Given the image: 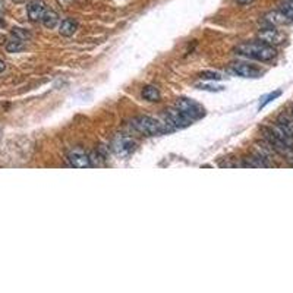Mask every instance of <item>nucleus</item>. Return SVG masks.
Segmentation results:
<instances>
[{
	"instance_id": "nucleus-18",
	"label": "nucleus",
	"mask_w": 293,
	"mask_h": 293,
	"mask_svg": "<svg viewBox=\"0 0 293 293\" xmlns=\"http://www.w3.org/2000/svg\"><path fill=\"white\" fill-rule=\"evenodd\" d=\"M12 37H16V38L25 41L27 38H30V34L25 30H22V28H13L12 30Z\"/></svg>"
},
{
	"instance_id": "nucleus-20",
	"label": "nucleus",
	"mask_w": 293,
	"mask_h": 293,
	"mask_svg": "<svg viewBox=\"0 0 293 293\" xmlns=\"http://www.w3.org/2000/svg\"><path fill=\"white\" fill-rule=\"evenodd\" d=\"M279 95H280V91H276V92H273V94H270V95H268V97H267V99H265V100H264L263 103H261L260 109H261V107H264L265 104H268V103H270V101H271V100H274L276 97H279Z\"/></svg>"
},
{
	"instance_id": "nucleus-15",
	"label": "nucleus",
	"mask_w": 293,
	"mask_h": 293,
	"mask_svg": "<svg viewBox=\"0 0 293 293\" xmlns=\"http://www.w3.org/2000/svg\"><path fill=\"white\" fill-rule=\"evenodd\" d=\"M24 47H25L24 40L16 38V37H12V38L6 43V50L9 51V53H18V51L22 50Z\"/></svg>"
},
{
	"instance_id": "nucleus-16",
	"label": "nucleus",
	"mask_w": 293,
	"mask_h": 293,
	"mask_svg": "<svg viewBox=\"0 0 293 293\" xmlns=\"http://www.w3.org/2000/svg\"><path fill=\"white\" fill-rule=\"evenodd\" d=\"M200 78H201V80H207V81H220L224 76H223L220 72L204 71L200 73Z\"/></svg>"
},
{
	"instance_id": "nucleus-17",
	"label": "nucleus",
	"mask_w": 293,
	"mask_h": 293,
	"mask_svg": "<svg viewBox=\"0 0 293 293\" xmlns=\"http://www.w3.org/2000/svg\"><path fill=\"white\" fill-rule=\"evenodd\" d=\"M280 10L283 12L284 15L287 16V19L290 21V24L293 22V2L292 0H286L282 3V6H280Z\"/></svg>"
},
{
	"instance_id": "nucleus-21",
	"label": "nucleus",
	"mask_w": 293,
	"mask_h": 293,
	"mask_svg": "<svg viewBox=\"0 0 293 293\" xmlns=\"http://www.w3.org/2000/svg\"><path fill=\"white\" fill-rule=\"evenodd\" d=\"M236 2H238L239 5H243V6H245V5H249V3H252L253 0H236Z\"/></svg>"
},
{
	"instance_id": "nucleus-2",
	"label": "nucleus",
	"mask_w": 293,
	"mask_h": 293,
	"mask_svg": "<svg viewBox=\"0 0 293 293\" xmlns=\"http://www.w3.org/2000/svg\"><path fill=\"white\" fill-rule=\"evenodd\" d=\"M132 126L136 129L138 132H141L144 135H148V136H155V135H164L167 132L174 131V128H172L169 123H162L160 121L150 118V116H140V118H135L132 121Z\"/></svg>"
},
{
	"instance_id": "nucleus-11",
	"label": "nucleus",
	"mask_w": 293,
	"mask_h": 293,
	"mask_svg": "<svg viewBox=\"0 0 293 293\" xmlns=\"http://www.w3.org/2000/svg\"><path fill=\"white\" fill-rule=\"evenodd\" d=\"M44 12H46V8H44V5H43L41 2H31L30 5H28V8H27L28 18H30L31 21H34V22L41 21Z\"/></svg>"
},
{
	"instance_id": "nucleus-6",
	"label": "nucleus",
	"mask_w": 293,
	"mask_h": 293,
	"mask_svg": "<svg viewBox=\"0 0 293 293\" xmlns=\"http://www.w3.org/2000/svg\"><path fill=\"white\" fill-rule=\"evenodd\" d=\"M135 147H136L135 141H133L132 138H129V136H123V135L116 136L113 144H111L113 151L116 152L118 155H121V157L131 155L132 152L135 151Z\"/></svg>"
},
{
	"instance_id": "nucleus-1",
	"label": "nucleus",
	"mask_w": 293,
	"mask_h": 293,
	"mask_svg": "<svg viewBox=\"0 0 293 293\" xmlns=\"http://www.w3.org/2000/svg\"><path fill=\"white\" fill-rule=\"evenodd\" d=\"M235 51L239 56L249 57L258 62H270L277 56V51L273 46H268L264 43H243V44H239Z\"/></svg>"
},
{
	"instance_id": "nucleus-10",
	"label": "nucleus",
	"mask_w": 293,
	"mask_h": 293,
	"mask_svg": "<svg viewBox=\"0 0 293 293\" xmlns=\"http://www.w3.org/2000/svg\"><path fill=\"white\" fill-rule=\"evenodd\" d=\"M264 22H265L268 27H280V25L290 24V21L287 19V16H286L280 9L268 12V13L264 16Z\"/></svg>"
},
{
	"instance_id": "nucleus-8",
	"label": "nucleus",
	"mask_w": 293,
	"mask_h": 293,
	"mask_svg": "<svg viewBox=\"0 0 293 293\" xmlns=\"http://www.w3.org/2000/svg\"><path fill=\"white\" fill-rule=\"evenodd\" d=\"M68 162L71 164L72 167H76V169H85V167H91V159L88 157V154L76 148V150H71L68 152Z\"/></svg>"
},
{
	"instance_id": "nucleus-5",
	"label": "nucleus",
	"mask_w": 293,
	"mask_h": 293,
	"mask_svg": "<svg viewBox=\"0 0 293 293\" xmlns=\"http://www.w3.org/2000/svg\"><path fill=\"white\" fill-rule=\"evenodd\" d=\"M164 118H166V122H169V125H170L172 128H174V129H176V128L182 129V128H188V126L192 125V119H189L185 113H182V111L179 110V109H176V107L166 110Z\"/></svg>"
},
{
	"instance_id": "nucleus-19",
	"label": "nucleus",
	"mask_w": 293,
	"mask_h": 293,
	"mask_svg": "<svg viewBox=\"0 0 293 293\" xmlns=\"http://www.w3.org/2000/svg\"><path fill=\"white\" fill-rule=\"evenodd\" d=\"M200 90H204V91H211V92H219L223 91L224 88L220 87V85H212V84H202V85H198Z\"/></svg>"
},
{
	"instance_id": "nucleus-3",
	"label": "nucleus",
	"mask_w": 293,
	"mask_h": 293,
	"mask_svg": "<svg viewBox=\"0 0 293 293\" xmlns=\"http://www.w3.org/2000/svg\"><path fill=\"white\" fill-rule=\"evenodd\" d=\"M261 132H263V136H264V140H265V142H267V144L273 148L274 151L277 152V155H279V157H282V159H284L286 162L292 163L293 164L292 148H290V147H287L283 141H280V140L274 135L273 132L268 129V126L263 128Z\"/></svg>"
},
{
	"instance_id": "nucleus-4",
	"label": "nucleus",
	"mask_w": 293,
	"mask_h": 293,
	"mask_svg": "<svg viewBox=\"0 0 293 293\" xmlns=\"http://www.w3.org/2000/svg\"><path fill=\"white\" fill-rule=\"evenodd\" d=\"M176 109L185 113L189 119L192 121H197V119H201L205 116V110L204 107L200 106L198 103H195L193 100H189V99H178L176 104H174Z\"/></svg>"
},
{
	"instance_id": "nucleus-14",
	"label": "nucleus",
	"mask_w": 293,
	"mask_h": 293,
	"mask_svg": "<svg viewBox=\"0 0 293 293\" xmlns=\"http://www.w3.org/2000/svg\"><path fill=\"white\" fill-rule=\"evenodd\" d=\"M142 97L148 101H160V97H162V95H160V91H159L157 87L148 85V87H145V88L142 90Z\"/></svg>"
},
{
	"instance_id": "nucleus-12",
	"label": "nucleus",
	"mask_w": 293,
	"mask_h": 293,
	"mask_svg": "<svg viewBox=\"0 0 293 293\" xmlns=\"http://www.w3.org/2000/svg\"><path fill=\"white\" fill-rule=\"evenodd\" d=\"M78 30V22L73 19H63L59 25V32L63 37H72Z\"/></svg>"
},
{
	"instance_id": "nucleus-7",
	"label": "nucleus",
	"mask_w": 293,
	"mask_h": 293,
	"mask_svg": "<svg viewBox=\"0 0 293 293\" xmlns=\"http://www.w3.org/2000/svg\"><path fill=\"white\" fill-rule=\"evenodd\" d=\"M229 69L235 75H239L242 78H260L263 75V72L258 68H255L252 65H248V63H232Z\"/></svg>"
},
{
	"instance_id": "nucleus-23",
	"label": "nucleus",
	"mask_w": 293,
	"mask_h": 293,
	"mask_svg": "<svg viewBox=\"0 0 293 293\" xmlns=\"http://www.w3.org/2000/svg\"><path fill=\"white\" fill-rule=\"evenodd\" d=\"M292 2H293V0H292Z\"/></svg>"
},
{
	"instance_id": "nucleus-22",
	"label": "nucleus",
	"mask_w": 293,
	"mask_h": 293,
	"mask_svg": "<svg viewBox=\"0 0 293 293\" xmlns=\"http://www.w3.org/2000/svg\"><path fill=\"white\" fill-rule=\"evenodd\" d=\"M5 69H6V63H5L3 61H0V73H3Z\"/></svg>"
},
{
	"instance_id": "nucleus-9",
	"label": "nucleus",
	"mask_w": 293,
	"mask_h": 293,
	"mask_svg": "<svg viewBox=\"0 0 293 293\" xmlns=\"http://www.w3.org/2000/svg\"><path fill=\"white\" fill-rule=\"evenodd\" d=\"M258 38H260L261 43H264V44L279 46V44H282L284 41V35L277 30H274V27H268V28H264V30L260 31Z\"/></svg>"
},
{
	"instance_id": "nucleus-13",
	"label": "nucleus",
	"mask_w": 293,
	"mask_h": 293,
	"mask_svg": "<svg viewBox=\"0 0 293 293\" xmlns=\"http://www.w3.org/2000/svg\"><path fill=\"white\" fill-rule=\"evenodd\" d=\"M41 24L46 27V28H54L57 24H59V15L56 13V12H53V10H46L44 12V15H43V18H41Z\"/></svg>"
}]
</instances>
